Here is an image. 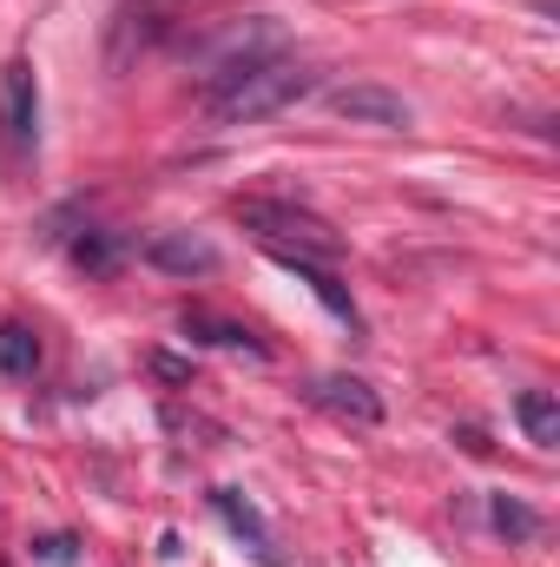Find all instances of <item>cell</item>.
<instances>
[{
    "label": "cell",
    "mask_w": 560,
    "mask_h": 567,
    "mask_svg": "<svg viewBox=\"0 0 560 567\" xmlns=\"http://www.w3.org/2000/svg\"><path fill=\"white\" fill-rule=\"evenodd\" d=\"M317 93V73L303 66V60H265V66H251V73H238L231 86H211V120L218 126H258V120H271L283 106H297V100H310Z\"/></svg>",
    "instance_id": "6da1fadb"
},
{
    "label": "cell",
    "mask_w": 560,
    "mask_h": 567,
    "mask_svg": "<svg viewBox=\"0 0 560 567\" xmlns=\"http://www.w3.org/2000/svg\"><path fill=\"white\" fill-rule=\"evenodd\" d=\"M283 53V27L271 13H245V20H225V27H205L185 40V60L205 73V86H231L238 73L265 66Z\"/></svg>",
    "instance_id": "7a4b0ae2"
},
{
    "label": "cell",
    "mask_w": 560,
    "mask_h": 567,
    "mask_svg": "<svg viewBox=\"0 0 560 567\" xmlns=\"http://www.w3.org/2000/svg\"><path fill=\"white\" fill-rule=\"evenodd\" d=\"M238 225L258 231L265 251H290V258H310V265L343 258V238H336L317 212H303V205H290V198H238Z\"/></svg>",
    "instance_id": "3957f363"
},
{
    "label": "cell",
    "mask_w": 560,
    "mask_h": 567,
    "mask_svg": "<svg viewBox=\"0 0 560 567\" xmlns=\"http://www.w3.org/2000/svg\"><path fill=\"white\" fill-rule=\"evenodd\" d=\"M0 140L13 152L40 140V80L27 60H7V73H0Z\"/></svg>",
    "instance_id": "277c9868"
},
{
    "label": "cell",
    "mask_w": 560,
    "mask_h": 567,
    "mask_svg": "<svg viewBox=\"0 0 560 567\" xmlns=\"http://www.w3.org/2000/svg\"><path fill=\"white\" fill-rule=\"evenodd\" d=\"M330 113H336V120H350V126H390V133H403V126L416 120L403 93H390V86H370V80H356V86H336V93H330Z\"/></svg>",
    "instance_id": "5b68a950"
},
{
    "label": "cell",
    "mask_w": 560,
    "mask_h": 567,
    "mask_svg": "<svg viewBox=\"0 0 560 567\" xmlns=\"http://www.w3.org/2000/svg\"><path fill=\"white\" fill-rule=\"evenodd\" d=\"M145 265L165 271V278H211L218 271V245L198 238V231H158L145 245Z\"/></svg>",
    "instance_id": "8992f818"
},
{
    "label": "cell",
    "mask_w": 560,
    "mask_h": 567,
    "mask_svg": "<svg viewBox=\"0 0 560 567\" xmlns=\"http://www.w3.org/2000/svg\"><path fill=\"white\" fill-rule=\"evenodd\" d=\"M310 396H317L330 416H343V423H363V429L383 423V396H376L363 377H317V383H310Z\"/></svg>",
    "instance_id": "52a82bcc"
},
{
    "label": "cell",
    "mask_w": 560,
    "mask_h": 567,
    "mask_svg": "<svg viewBox=\"0 0 560 567\" xmlns=\"http://www.w3.org/2000/svg\"><path fill=\"white\" fill-rule=\"evenodd\" d=\"M211 508L225 515V528H231V535H238V542H245V548H251L265 567H283L278 548H271V528H265V515H258V508H251L238 488H218V495H211Z\"/></svg>",
    "instance_id": "ba28073f"
},
{
    "label": "cell",
    "mask_w": 560,
    "mask_h": 567,
    "mask_svg": "<svg viewBox=\"0 0 560 567\" xmlns=\"http://www.w3.org/2000/svg\"><path fill=\"white\" fill-rule=\"evenodd\" d=\"M271 258H278L283 271H297V278L310 284V290H317V303H323V310H330L336 323H350V330H363V310H356V297H350L343 284L330 278V271H317L310 258H290V251H271Z\"/></svg>",
    "instance_id": "9c48e42d"
},
{
    "label": "cell",
    "mask_w": 560,
    "mask_h": 567,
    "mask_svg": "<svg viewBox=\"0 0 560 567\" xmlns=\"http://www.w3.org/2000/svg\"><path fill=\"white\" fill-rule=\"evenodd\" d=\"M178 330H185L191 343H218V350H245V357H271L258 330H245V323H225V317H205V310H185V317H178Z\"/></svg>",
    "instance_id": "30bf717a"
},
{
    "label": "cell",
    "mask_w": 560,
    "mask_h": 567,
    "mask_svg": "<svg viewBox=\"0 0 560 567\" xmlns=\"http://www.w3.org/2000/svg\"><path fill=\"white\" fill-rule=\"evenodd\" d=\"M515 423L528 429L535 449H554L560 442V403L548 390H521V396H515Z\"/></svg>",
    "instance_id": "8fae6325"
},
{
    "label": "cell",
    "mask_w": 560,
    "mask_h": 567,
    "mask_svg": "<svg viewBox=\"0 0 560 567\" xmlns=\"http://www.w3.org/2000/svg\"><path fill=\"white\" fill-rule=\"evenodd\" d=\"M120 258H126V238H120V231H80V238H73V265H86L93 278H113Z\"/></svg>",
    "instance_id": "7c38bea8"
},
{
    "label": "cell",
    "mask_w": 560,
    "mask_h": 567,
    "mask_svg": "<svg viewBox=\"0 0 560 567\" xmlns=\"http://www.w3.org/2000/svg\"><path fill=\"white\" fill-rule=\"evenodd\" d=\"M40 370V337L27 323H0V377H33Z\"/></svg>",
    "instance_id": "4fadbf2b"
},
{
    "label": "cell",
    "mask_w": 560,
    "mask_h": 567,
    "mask_svg": "<svg viewBox=\"0 0 560 567\" xmlns=\"http://www.w3.org/2000/svg\"><path fill=\"white\" fill-rule=\"evenodd\" d=\"M488 515H495V528H501L508 542H535V535H541V515H535L528 502H515V495H495Z\"/></svg>",
    "instance_id": "5bb4252c"
},
{
    "label": "cell",
    "mask_w": 560,
    "mask_h": 567,
    "mask_svg": "<svg viewBox=\"0 0 560 567\" xmlns=\"http://www.w3.org/2000/svg\"><path fill=\"white\" fill-rule=\"evenodd\" d=\"M33 561L73 567V561H80V542H73V535H46V542H33Z\"/></svg>",
    "instance_id": "9a60e30c"
},
{
    "label": "cell",
    "mask_w": 560,
    "mask_h": 567,
    "mask_svg": "<svg viewBox=\"0 0 560 567\" xmlns=\"http://www.w3.org/2000/svg\"><path fill=\"white\" fill-rule=\"evenodd\" d=\"M152 377H165V383H185V377H191V363H178V357H152Z\"/></svg>",
    "instance_id": "2e32d148"
}]
</instances>
